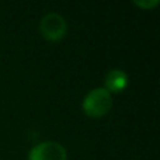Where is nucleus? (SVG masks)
<instances>
[{
	"mask_svg": "<svg viewBox=\"0 0 160 160\" xmlns=\"http://www.w3.org/2000/svg\"><path fill=\"white\" fill-rule=\"evenodd\" d=\"M112 108V96L104 87H96L84 96L82 110L90 118H102Z\"/></svg>",
	"mask_w": 160,
	"mask_h": 160,
	"instance_id": "1",
	"label": "nucleus"
},
{
	"mask_svg": "<svg viewBox=\"0 0 160 160\" xmlns=\"http://www.w3.org/2000/svg\"><path fill=\"white\" fill-rule=\"evenodd\" d=\"M39 32L47 41L58 42L65 38L68 32V22L63 16L51 11L47 13L39 21Z\"/></svg>",
	"mask_w": 160,
	"mask_h": 160,
	"instance_id": "2",
	"label": "nucleus"
},
{
	"mask_svg": "<svg viewBox=\"0 0 160 160\" xmlns=\"http://www.w3.org/2000/svg\"><path fill=\"white\" fill-rule=\"evenodd\" d=\"M28 160H68V150L56 141H44L31 148Z\"/></svg>",
	"mask_w": 160,
	"mask_h": 160,
	"instance_id": "3",
	"label": "nucleus"
},
{
	"mask_svg": "<svg viewBox=\"0 0 160 160\" xmlns=\"http://www.w3.org/2000/svg\"><path fill=\"white\" fill-rule=\"evenodd\" d=\"M129 84V76L127 72L121 69H111L104 78V86L102 87L112 96L119 94L125 90Z\"/></svg>",
	"mask_w": 160,
	"mask_h": 160,
	"instance_id": "4",
	"label": "nucleus"
},
{
	"mask_svg": "<svg viewBox=\"0 0 160 160\" xmlns=\"http://www.w3.org/2000/svg\"><path fill=\"white\" fill-rule=\"evenodd\" d=\"M160 4L159 0H133V6L142 10H153Z\"/></svg>",
	"mask_w": 160,
	"mask_h": 160,
	"instance_id": "5",
	"label": "nucleus"
}]
</instances>
